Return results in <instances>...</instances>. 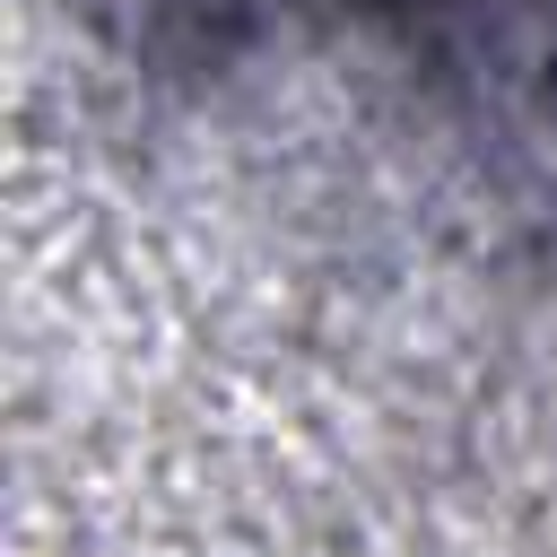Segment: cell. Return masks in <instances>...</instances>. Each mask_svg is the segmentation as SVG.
Returning <instances> with one entry per match:
<instances>
[{"mask_svg":"<svg viewBox=\"0 0 557 557\" xmlns=\"http://www.w3.org/2000/svg\"><path fill=\"white\" fill-rule=\"evenodd\" d=\"M426 26H470V35H513V26H557V0H392Z\"/></svg>","mask_w":557,"mask_h":557,"instance_id":"cell-1","label":"cell"}]
</instances>
